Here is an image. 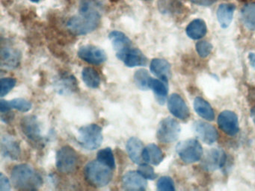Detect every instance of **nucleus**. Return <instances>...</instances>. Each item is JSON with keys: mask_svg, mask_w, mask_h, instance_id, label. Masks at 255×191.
<instances>
[{"mask_svg": "<svg viewBox=\"0 0 255 191\" xmlns=\"http://www.w3.org/2000/svg\"><path fill=\"white\" fill-rule=\"evenodd\" d=\"M101 22V14L93 1L86 0L80 7V13L67 22L68 29L76 35H85L95 31Z\"/></svg>", "mask_w": 255, "mask_h": 191, "instance_id": "nucleus-1", "label": "nucleus"}, {"mask_svg": "<svg viewBox=\"0 0 255 191\" xmlns=\"http://www.w3.org/2000/svg\"><path fill=\"white\" fill-rule=\"evenodd\" d=\"M11 178L14 188L21 191H36L43 185L41 175L29 164L16 165L11 170Z\"/></svg>", "mask_w": 255, "mask_h": 191, "instance_id": "nucleus-2", "label": "nucleus"}, {"mask_svg": "<svg viewBox=\"0 0 255 191\" xmlns=\"http://www.w3.org/2000/svg\"><path fill=\"white\" fill-rule=\"evenodd\" d=\"M113 170L100 162L98 160L90 161L85 167L86 181L95 188H104L111 182Z\"/></svg>", "mask_w": 255, "mask_h": 191, "instance_id": "nucleus-3", "label": "nucleus"}, {"mask_svg": "<svg viewBox=\"0 0 255 191\" xmlns=\"http://www.w3.org/2000/svg\"><path fill=\"white\" fill-rule=\"evenodd\" d=\"M103 139L102 128L97 124H89L78 130L79 144L87 150L98 149L101 146Z\"/></svg>", "mask_w": 255, "mask_h": 191, "instance_id": "nucleus-4", "label": "nucleus"}, {"mask_svg": "<svg viewBox=\"0 0 255 191\" xmlns=\"http://www.w3.org/2000/svg\"><path fill=\"white\" fill-rule=\"evenodd\" d=\"M176 151L180 159L187 164L199 161L203 155L202 146L195 139L180 142L176 147Z\"/></svg>", "mask_w": 255, "mask_h": 191, "instance_id": "nucleus-5", "label": "nucleus"}, {"mask_svg": "<svg viewBox=\"0 0 255 191\" xmlns=\"http://www.w3.org/2000/svg\"><path fill=\"white\" fill-rule=\"evenodd\" d=\"M56 167L62 173H71L77 168L78 155L74 148L64 146L56 153Z\"/></svg>", "mask_w": 255, "mask_h": 191, "instance_id": "nucleus-6", "label": "nucleus"}, {"mask_svg": "<svg viewBox=\"0 0 255 191\" xmlns=\"http://www.w3.org/2000/svg\"><path fill=\"white\" fill-rule=\"evenodd\" d=\"M180 133V125L178 122L173 118L166 117L159 122L156 137L162 143H172L178 138Z\"/></svg>", "mask_w": 255, "mask_h": 191, "instance_id": "nucleus-7", "label": "nucleus"}, {"mask_svg": "<svg viewBox=\"0 0 255 191\" xmlns=\"http://www.w3.org/2000/svg\"><path fill=\"white\" fill-rule=\"evenodd\" d=\"M20 127L23 134L32 143H40L42 142L41 125L36 116L29 115L22 118Z\"/></svg>", "mask_w": 255, "mask_h": 191, "instance_id": "nucleus-8", "label": "nucleus"}, {"mask_svg": "<svg viewBox=\"0 0 255 191\" xmlns=\"http://www.w3.org/2000/svg\"><path fill=\"white\" fill-rule=\"evenodd\" d=\"M78 56L91 64H103L107 59V54L102 49L92 45L81 46L78 51Z\"/></svg>", "mask_w": 255, "mask_h": 191, "instance_id": "nucleus-9", "label": "nucleus"}, {"mask_svg": "<svg viewBox=\"0 0 255 191\" xmlns=\"http://www.w3.org/2000/svg\"><path fill=\"white\" fill-rule=\"evenodd\" d=\"M146 180L138 171H129L122 178V187L126 191H145L147 187Z\"/></svg>", "mask_w": 255, "mask_h": 191, "instance_id": "nucleus-10", "label": "nucleus"}, {"mask_svg": "<svg viewBox=\"0 0 255 191\" xmlns=\"http://www.w3.org/2000/svg\"><path fill=\"white\" fill-rule=\"evenodd\" d=\"M219 128L230 136L237 134L239 131L238 117L231 110H225L218 117Z\"/></svg>", "mask_w": 255, "mask_h": 191, "instance_id": "nucleus-11", "label": "nucleus"}, {"mask_svg": "<svg viewBox=\"0 0 255 191\" xmlns=\"http://www.w3.org/2000/svg\"><path fill=\"white\" fill-rule=\"evenodd\" d=\"M226 156L221 149H212L209 150L203 160V167L207 170H216L222 168L225 163Z\"/></svg>", "mask_w": 255, "mask_h": 191, "instance_id": "nucleus-12", "label": "nucleus"}, {"mask_svg": "<svg viewBox=\"0 0 255 191\" xmlns=\"http://www.w3.org/2000/svg\"><path fill=\"white\" fill-rule=\"evenodd\" d=\"M194 131L198 137L207 144H213L218 139L216 128L207 122L198 121L193 125Z\"/></svg>", "mask_w": 255, "mask_h": 191, "instance_id": "nucleus-13", "label": "nucleus"}, {"mask_svg": "<svg viewBox=\"0 0 255 191\" xmlns=\"http://www.w3.org/2000/svg\"><path fill=\"white\" fill-rule=\"evenodd\" d=\"M119 60L125 64L128 67H136L145 66L147 59L145 55L140 49L132 47L120 56L118 57Z\"/></svg>", "mask_w": 255, "mask_h": 191, "instance_id": "nucleus-14", "label": "nucleus"}, {"mask_svg": "<svg viewBox=\"0 0 255 191\" xmlns=\"http://www.w3.org/2000/svg\"><path fill=\"white\" fill-rule=\"evenodd\" d=\"M168 107L169 111L178 119H186L189 116V108L184 100L178 94H173L170 96Z\"/></svg>", "mask_w": 255, "mask_h": 191, "instance_id": "nucleus-15", "label": "nucleus"}, {"mask_svg": "<svg viewBox=\"0 0 255 191\" xmlns=\"http://www.w3.org/2000/svg\"><path fill=\"white\" fill-rule=\"evenodd\" d=\"M2 155L11 160H18L21 155L20 143L12 136L5 135L1 140Z\"/></svg>", "mask_w": 255, "mask_h": 191, "instance_id": "nucleus-16", "label": "nucleus"}, {"mask_svg": "<svg viewBox=\"0 0 255 191\" xmlns=\"http://www.w3.org/2000/svg\"><path fill=\"white\" fill-rule=\"evenodd\" d=\"M21 55L17 49L6 46L1 50V66L2 68L14 70L20 65Z\"/></svg>", "mask_w": 255, "mask_h": 191, "instance_id": "nucleus-17", "label": "nucleus"}, {"mask_svg": "<svg viewBox=\"0 0 255 191\" xmlns=\"http://www.w3.org/2000/svg\"><path fill=\"white\" fill-rule=\"evenodd\" d=\"M109 37H110L113 48L116 51L117 58L132 47V43L130 39L122 31H112L110 32Z\"/></svg>", "mask_w": 255, "mask_h": 191, "instance_id": "nucleus-18", "label": "nucleus"}, {"mask_svg": "<svg viewBox=\"0 0 255 191\" xmlns=\"http://www.w3.org/2000/svg\"><path fill=\"white\" fill-rule=\"evenodd\" d=\"M32 104L30 101L23 98H16L7 101L2 99L0 101V111L1 113L10 111L15 109L21 112H28L32 109Z\"/></svg>", "mask_w": 255, "mask_h": 191, "instance_id": "nucleus-19", "label": "nucleus"}, {"mask_svg": "<svg viewBox=\"0 0 255 191\" xmlns=\"http://www.w3.org/2000/svg\"><path fill=\"white\" fill-rule=\"evenodd\" d=\"M150 70L156 77L165 82L171 78V65L168 61L160 58H154L150 64Z\"/></svg>", "mask_w": 255, "mask_h": 191, "instance_id": "nucleus-20", "label": "nucleus"}, {"mask_svg": "<svg viewBox=\"0 0 255 191\" xmlns=\"http://www.w3.org/2000/svg\"><path fill=\"white\" fill-rule=\"evenodd\" d=\"M143 143L140 139L131 137L126 143L127 152L131 161L135 164H141L142 163Z\"/></svg>", "mask_w": 255, "mask_h": 191, "instance_id": "nucleus-21", "label": "nucleus"}, {"mask_svg": "<svg viewBox=\"0 0 255 191\" xmlns=\"http://www.w3.org/2000/svg\"><path fill=\"white\" fill-rule=\"evenodd\" d=\"M142 159L147 164L157 166L163 161L164 154L159 146L150 143L143 149Z\"/></svg>", "mask_w": 255, "mask_h": 191, "instance_id": "nucleus-22", "label": "nucleus"}, {"mask_svg": "<svg viewBox=\"0 0 255 191\" xmlns=\"http://www.w3.org/2000/svg\"><path fill=\"white\" fill-rule=\"evenodd\" d=\"M56 89L59 94H68L77 91L78 88L77 79L71 74L60 76L56 83Z\"/></svg>", "mask_w": 255, "mask_h": 191, "instance_id": "nucleus-23", "label": "nucleus"}, {"mask_svg": "<svg viewBox=\"0 0 255 191\" xmlns=\"http://www.w3.org/2000/svg\"><path fill=\"white\" fill-rule=\"evenodd\" d=\"M235 6L233 4H222L217 9V18L223 28H228L232 22Z\"/></svg>", "mask_w": 255, "mask_h": 191, "instance_id": "nucleus-24", "label": "nucleus"}, {"mask_svg": "<svg viewBox=\"0 0 255 191\" xmlns=\"http://www.w3.org/2000/svg\"><path fill=\"white\" fill-rule=\"evenodd\" d=\"M194 108H195L196 113L204 119L209 121L214 119V111H213L211 105L204 98H201V97H197L194 100Z\"/></svg>", "mask_w": 255, "mask_h": 191, "instance_id": "nucleus-25", "label": "nucleus"}, {"mask_svg": "<svg viewBox=\"0 0 255 191\" xmlns=\"http://www.w3.org/2000/svg\"><path fill=\"white\" fill-rule=\"evenodd\" d=\"M207 25L202 19H195L188 25L186 34L193 40H198L207 33Z\"/></svg>", "mask_w": 255, "mask_h": 191, "instance_id": "nucleus-26", "label": "nucleus"}, {"mask_svg": "<svg viewBox=\"0 0 255 191\" xmlns=\"http://www.w3.org/2000/svg\"><path fill=\"white\" fill-rule=\"evenodd\" d=\"M82 79L88 88L96 89L101 85L99 73L92 67H85L82 71Z\"/></svg>", "mask_w": 255, "mask_h": 191, "instance_id": "nucleus-27", "label": "nucleus"}, {"mask_svg": "<svg viewBox=\"0 0 255 191\" xmlns=\"http://www.w3.org/2000/svg\"><path fill=\"white\" fill-rule=\"evenodd\" d=\"M242 21L248 29L255 31V3L246 4L241 10Z\"/></svg>", "mask_w": 255, "mask_h": 191, "instance_id": "nucleus-28", "label": "nucleus"}, {"mask_svg": "<svg viewBox=\"0 0 255 191\" xmlns=\"http://www.w3.org/2000/svg\"><path fill=\"white\" fill-rule=\"evenodd\" d=\"M150 88L154 93L157 101L160 104H164L168 92L166 82L162 80H158V79H152Z\"/></svg>", "mask_w": 255, "mask_h": 191, "instance_id": "nucleus-29", "label": "nucleus"}, {"mask_svg": "<svg viewBox=\"0 0 255 191\" xmlns=\"http://www.w3.org/2000/svg\"><path fill=\"white\" fill-rule=\"evenodd\" d=\"M134 82L138 89L141 91H147L150 89V82L152 78L147 70L140 69L137 70L134 74Z\"/></svg>", "mask_w": 255, "mask_h": 191, "instance_id": "nucleus-30", "label": "nucleus"}, {"mask_svg": "<svg viewBox=\"0 0 255 191\" xmlns=\"http://www.w3.org/2000/svg\"><path fill=\"white\" fill-rule=\"evenodd\" d=\"M97 160L114 170L116 169V160L111 148L101 149L97 155Z\"/></svg>", "mask_w": 255, "mask_h": 191, "instance_id": "nucleus-31", "label": "nucleus"}, {"mask_svg": "<svg viewBox=\"0 0 255 191\" xmlns=\"http://www.w3.org/2000/svg\"><path fill=\"white\" fill-rule=\"evenodd\" d=\"M17 81L14 78H2L0 80V96H6L15 87Z\"/></svg>", "mask_w": 255, "mask_h": 191, "instance_id": "nucleus-32", "label": "nucleus"}, {"mask_svg": "<svg viewBox=\"0 0 255 191\" xmlns=\"http://www.w3.org/2000/svg\"><path fill=\"white\" fill-rule=\"evenodd\" d=\"M157 190L160 191H175L174 183L171 178L168 176L161 177L157 182Z\"/></svg>", "mask_w": 255, "mask_h": 191, "instance_id": "nucleus-33", "label": "nucleus"}, {"mask_svg": "<svg viewBox=\"0 0 255 191\" xmlns=\"http://www.w3.org/2000/svg\"><path fill=\"white\" fill-rule=\"evenodd\" d=\"M137 171H138L143 177L145 178L146 179H148V180H154L156 176H157L156 173H155L153 167L149 165V164H147H147H142V163H141V164H139V167H138Z\"/></svg>", "mask_w": 255, "mask_h": 191, "instance_id": "nucleus-34", "label": "nucleus"}, {"mask_svg": "<svg viewBox=\"0 0 255 191\" xmlns=\"http://www.w3.org/2000/svg\"><path fill=\"white\" fill-rule=\"evenodd\" d=\"M213 49L211 43L207 41H200L196 44V50L198 55L202 58H206L210 55Z\"/></svg>", "mask_w": 255, "mask_h": 191, "instance_id": "nucleus-35", "label": "nucleus"}, {"mask_svg": "<svg viewBox=\"0 0 255 191\" xmlns=\"http://www.w3.org/2000/svg\"><path fill=\"white\" fill-rule=\"evenodd\" d=\"M11 190V184L8 178L0 173V191H9Z\"/></svg>", "mask_w": 255, "mask_h": 191, "instance_id": "nucleus-36", "label": "nucleus"}, {"mask_svg": "<svg viewBox=\"0 0 255 191\" xmlns=\"http://www.w3.org/2000/svg\"><path fill=\"white\" fill-rule=\"evenodd\" d=\"M190 1L200 5L207 6L216 2V0H190Z\"/></svg>", "mask_w": 255, "mask_h": 191, "instance_id": "nucleus-37", "label": "nucleus"}, {"mask_svg": "<svg viewBox=\"0 0 255 191\" xmlns=\"http://www.w3.org/2000/svg\"><path fill=\"white\" fill-rule=\"evenodd\" d=\"M249 61H250V64L253 69L255 70V54L250 53L249 55Z\"/></svg>", "mask_w": 255, "mask_h": 191, "instance_id": "nucleus-38", "label": "nucleus"}, {"mask_svg": "<svg viewBox=\"0 0 255 191\" xmlns=\"http://www.w3.org/2000/svg\"><path fill=\"white\" fill-rule=\"evenodd\" d=\"M251 115H252V119H253L254 122H255V106L253 107V109H252V112H251Z\"/></svg>", "mask_w": 255, "mask_h": 191, "instance_id": "nucleus-39", "label": "nucleus"}, {"mask_svg": "<svg viewBox=\"0 0 255 191\" xmlns=\"http://www.w3.org/2000/svg\"><path fill=\"white\" fill-rule=\"evenodd\" d=\"M31 1H33V2H38L39 0H31Z\"/></svg>", "mask_w": 255, "mask_h": 191, "instance_id": "nucleus-40", "label": "nucleus"}, {"mask_svg": "<svg viewBox=\"0 0 255 191\" xmlns=\"http://www.w3.org/2000/svg\"><path fill=\"white\" fill-rule=\"evenodd\" d=\"M144 1H150V0H144Z\"/></svg>", "mask_w": 255, "mask_h": 191, "instance_id": "nucleus-41", "label": "nucleus"}]
</instances>
